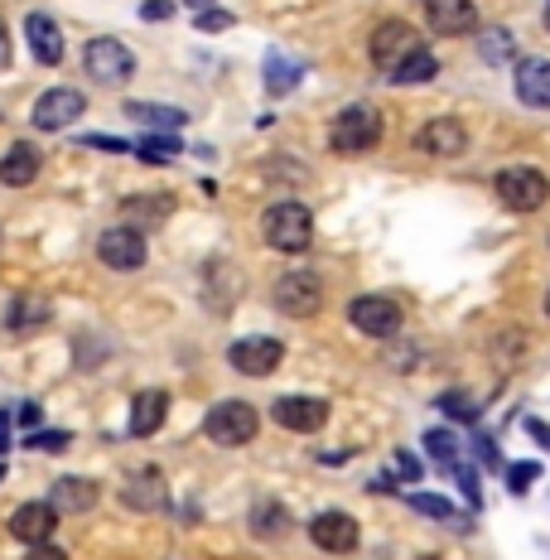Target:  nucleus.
Masks as SVG:
<instances>
[{
  "mask_svg": "<svg viewBox=\"0 0 550 560\" xmlns=\"http://www.w3.org/2000/svg\"><path fill=\"white\" fill-rule=\"evenodd\" d=\"M377 140H382V112L367 107V102L338 112V121L329 131V145L338 150V155H362V150H372Z\"/></svg>",
  "mask_w": 550,
  "mask_h": 560,
  "instance_id": "f257e3e1",
  "label": "nucleus"
},
{
  "mask_svg": "<svg viewBox=\"0 0 550 560\" xmlns=\"http://www.w3.org/2000/svg\"><path fill=\"white\" fill-rule=\"evenodd\" d=\"M261 228H266V242H271L276 252H290V256L304 252V247L314 242V218H309V208H304V203H290V198H285V203H276L271 213H266Z\"/></svg>",
  "mask_w": 550,
  "mask_h": 560,
  "instance_id": "f03ea898",
  "label": "nucleus"
},
{
  "mask_svg": "<svg viewBox=\"0 0 550 560\" xmlns=\"http://www.w3.org/2000/svg\"><path fill=\"white\" fill-rule=\"evenodd\" d=\"M493 189H498V198L512 208V213H536V208L550 198V179L541 170H531V165H512V170H502L493 179Z\"/></svg>",
  "mask_w": 550,
  "mask_h": 560,
  "instance_id": "7ed1b4c3",
  "label": "nucleus"
},
{
  "mask_svg": "<svg viewBox=\"0 0 550 560\" xmlns=\"http://www.w3.org/2000/svg\"><path fill=\"white\" fill-rule=\"evenodd\" d=\"M256 430H261V416H256L247 401H222V406H213V411H208V420H203V435L213 440V445H227V450L247 445Z\"/></svg>",
  "mask_w": 550,
  "mask_h": 560,
  "instance_id": "20e7f679",
  "label": "nucleus"
},
{
  "mask_svg": "<svg viewBox=\"0 0 550 560\" xmlns=\"http://www.w3.org/2000/svg\"><path fill=\"white\" fill-rule=\"evenodd\" d=\"M425 44H420V30L406 25V20H386V25L372 30V63L382 68V73H391V68H401L411 54H420Z\"/></svg>",
  "mask_w": 550,
  "mask_h": 560,
  "instance_id": "39448f33",
  "label": "nucleus"
},
{
  "mask_svg": "<svg viewBox=\"0 0 550 560\" xmlns=\"http://www.w3.org/2000/svg\"><path fill=\"white\" fill-rule=\"evenodd\" d=\"M276 305L290 314V319H309V314L324 310V280L309 271H290L276 280Z\"/></svg>",
  "mask_w": 550,
  "mask_h": 560,
  "instance_id": "423d86ee",
  "label": "nucleus"
},
{
  "mask_svg": "<svg viewBox=\"0 0 550 560\" xmlns=\"http://www.w3.org/2000/svg\"><path fill=\"white\" fill-rule=\"evenodd\" d=\"M348 319H353V329L358 334H367V338H391L396 329H401V305L396 300H386V295H362L348 305Z\"/></svg>",
  "mask_w": 550,
  "mask_h": 560,
  "instance_id": "0eeeda50",
  "label": "nucleus"
},
{
  "mask_svg": "<svg viewBox=\"0 0 550 560\" xmlns=\"http://www.w3.org/2000/svg\"><path fill=\"white\" fill-rule=\"evenodd\" d=\"M285 358V343L280 338H242V343L227 348V363L242 372V377H271Z\"/></svg>",
  "mask_w": 550,
  "mask_h": 560,
  "instance_id": "6e6552de",
  "label": "nucleus"
},
{
  "mask_svg": "<svg viewBox=\"0 0 550 560\" xmlns=\"http://www.w3.org/2000/svg\"><path fill=\"white\" fill-rule=\"evenodd\" d=\"M87 112V97L73 88H49L39 102H34V126L39 131H63V126H73L78 116Z\"/></svg>",
  "mask_w": 550,
  "mask_h": 560,
  "instance_id": "1a4fd4ad",
  "label": "nucleus"
},
{
  "mask_svg": "<svg viewBox=\"0 0 550 560\" xmlns=\"http://www.w3.org/2000/svg\"><path fill=\"white\" fill-rule=\"evenodd\" d=\"M87 73L97 78V83H126V78L136 73V58L126 49L121 39H92L87 44Z\"/></svg>",
  "mask_w": 550,
  "mask_h": 560,
  "instance_id": "9d476101",
  "label": "nucleus"
},
{
  "mask_svg": "<svg viewBox=\"0 0 550 560\" xmlns=\"http://www.w3.org/2000/svg\"><path fill=\"white\" fill-rule=\"evenodd\" d=\"M271 416H276V425L295 430V435H314L329 420V401H319V396H280Z\"/></svg>",
  "mask_w": 550,
  "mask_h": 560,
  "instance_id": "9b49d317",
  "label": "nucleus"
},
{
  "mask_svg": "<svg viewBox=\"0 0 550 560\" xmlns=\"http://www.w3.org/2000/svg\"><path fill=\"white\" fill-rule=\"evenodd\" d=\"M97 256L112 271H136V266H145V237L136 228H112V232H102Z\"/></svg>",
  "mask_w": 550,
  "mask_h": 560,
  "instance_id": "f8f14e48",
  "label": "nucleus"
},
{
  "mask_svg": "<svg viewBox=\"0 0 550 560\" xmlns=\"http://www.w3.org/2000/svg\"><path fill=\"white\" fill-rule=\"evenodd\" d=\"M309 536L319 551L329 556H348L358 546V522L348 517V512H319V517L309 522Z\"/></svg>",
  "mask_w": 550,
  "mask_h": 560,
  "instance_id": "ddd939ff",
  "label": "nucleus"
},
{
  "mask_svg": "<svg viewBox=\"0 0 550 560\" xmlns=\"http://www.w3.org/2000/svg\"><path fill=\"white\" fill-rule=\"evenodd\" d=\"M416 145L425 150V155L454 160V155H464V150H468V131H464L459 121H454V116H435V121H425V126H420Z\"/></svg>",
  "mask_w": 550,
  "mask_h": 560,
  "instance_id": "4468645a",
  "label": "nucleus"
},
{
  "mask_svg": "<svg viewBox=\"0 0 550 560\" xmlns=\"http://www.w3.org/2000/svg\"><path fill=\"white\" fill-rule=\"evenodd\" d=\"M478 10L473 0H430V30L440 39H454V34H473Z\"/></svg>",
  "mask_w": 550,
  "mask_h": 560,
  "instance_id": "2eb2a0df",
  "label": "nucleus"
},
{
  "mask_svg": "<svg viewBox=\"0 0 550 560\" xmlns=\"http://www.w3.org/2000/svg\"><path fill=\"white\" fill-rule=\"evenodd\" d=\"M54 527H58V512L49 503H25V508H15V517H10V536H20L25 546L49 541Z\"/></svg>",
  "mask_w": 550,
  "mask_h": 560,
  "instance_id": "dca6fc26",
  "label": "nucleus"
},
{
  "mask_svg": "<svg viewBox=\"0 0 550 560\" xmlns=\"http://www.w3.org/2000/svg\"><path fill=\"white\" fill-rule=\"evenodd\" d=\"M517 97L536 112H550V58H522L517 63Z\"/></svg>",
  "mask_w": 550,
  "mask_h": 560,
  "instance_id": "f3484780",
  "label": "nucleus"
},
{
  "mask_svg": "<svg viewBox=\"0 0 550 560\" xmlns=\"http://www.w3.org/2000/svg\"><path fill=\"white\" fill-rule=\"evenodd\" d=\"M39 150L30 145V140H20V145L5 150V160H0V184L5 189H25V184H34V174H39Z\"/></svg>",
  "mask_w": 550,
  "mask_h": 560,
  "instance_id": "a211bd4d",
  "label": "nucleus"
},
{
  "mask_svg": "<svg viewBox=\"0 0 550 560\" xmlns=\"http://www.w3.org/2000/svg\"><path fill=\"white\" fill-rule=\"evenodd\" d=\"M102 498V488L92 478H58L54 493H49V508L54 512H92Z\"/></svg>",
  "mask_w": 550,
  "mask_h": 560,
  "instance_id": "6ab92c4d",
  "label": "nucleus"
},
{
  "mask_svg": "<svg viewBox=\"0 0 550 560\" xmlns=\"http://www.w3.org/2000/svg\"><path fill=\"white\" fill-rule=\"evenodd\" d=\"M121 498H126V508H136V512H160L169 493H165V478H160V469H136Z\"/></svg>",
  "mask_w": 550,
  "mask_h": 560,
  "instance_id": "aec40b11",
  "label": "nucleus"
},
{
  "mask_svg": "<svg viewBox=\"0 0 550 560\" xmlns=\"http://www.w3.org/2000/svg\"><path fill=\"white\" fill-rule=\"evenodd\" d=\"M174 213V198L169 194H131L121 203V218H126V228H150V223H165V218Z\"/></svg>",
  "mask_w": 550,
  "mask_h": 560,
  "instance_id": "412c9836",
  "label": "nucleus"
},
{
  "mask_svg": "<svg viewBox=\"0 0 550 560\" xmlns=\"http://www.w3.org/2000/svg\"><path fill=\"white\" fill-rule=\"evenodd\" d=\"M25 39H30V49L39 63H63V34H58V25L49 15H30L25 20Z\"/></svg>",
  "mask_w": 550,
  "mask_h": 560,
  "instance_id": "4be33fe9",
  "label": "nucleus"
},
{
  "mask_svg": "<svg viewBox=\"0 0 550 560\" xmlns=\"http://www.w3.org/2000/svg\"><path fill=\"white\" fill-rule=\"evenodd\" d=\"M165 416H169V396L165 392H140L136 406H131V435L136 440L155 435V430L165 425Z\"/></svg>",
  "mask_w": 550,
  "mask_h": 560,
  "instance_id": "5701e85b",
  "label": "nucleus"
},
{
  "mask_svg": "<svg viewBox=\"0 0 550 560\" xmlns=\"http://www.w3.org/2000/svg\"><path fill=\"white\" fill-rule=\"evenodd\" d=\"M44 324H49V300L25 295V300H15V305L5 310V329L10 334H34V329H44Z\"/></svg>",
  "mask_w": 550,
  "mask_h": 560,
  "instance_id": "b1692460",
  "label": "nucleus"
},
{
  "mask_svg": "<svg viewBox=\"0 0 550 560\" xmlns=\"http://www.w3.org/2000/svg\"><path fill=\"white\" fill-rule=\"evenodd\" d=\"M126 116L160 126V131H179V126H189V116H184L179 107H155V102H126Z\"/></svg>",
  "mask_w": 550,
  "mask_h": 560,
  "instance_id": "393cba45",
  "label": "nucleus"
},
{
  "mask_svg": "<svg viewBox=\"0 0 550 560\" xmlns=\"http://www.w3.org/2000/svg\"><path fill=\"white\" fill-rule=\"evenodd\" d=\"M440 73V58L430 54V49H420L411 54L401 68H391V83H401V88H411V83H430V78Z\"/></svg>",
  "mask_w": 550,
  "mask_h": 560,
  "instance_id": "a878e982",
  "label": "nucleus"
},
{
  "mask_svg": "<svg viewBox=\"0 0 550 560\" xmlns=\"http://www.w3.org/2000/svg\"><path fill=\"white\" fill-rule=\"evenodd\" d=\"M300 73H304V68L295 63V58H285V54H266V88H271L276 97H285V92L300 83Z\"/></svg>",
  "mask_w": 550,
  "mask_h": 560,
  "instance_id": "bb28decb",
  "label": "nucleus"
},
{
  "mask_svg": "<svg viewBox=\"0 0 550 560\" xmlns=\"http://www.w3.org/2000/svg\"><path fill=\"white\" fill-rule=\"evenodd\" d=\"M512 34L507 30H483L478 34V54H483V63H512Z\"/></svg>",
  "mask_w": 550,
  "mask_h": 560,
  "instance_id": "cd10ccee",
  "label": "nucleus"
},
{
  "mask_svg": "<svg viewBox=\"0 0 550 560\" xmlns=\"http://www.w3.org/2000/svg\"><path fill=\"white\" fill-rule=\"evenodd\" d=\"M425 450H430V459H440V464H449V469H459V445H454L449 430H430V435H425Z\"/></svg>",
  "mask_w": 550,
  "mask_h": 560,
  "instance_id": "c85d7f7f",
  "label": "nucleus"
},
{
  "mask_svg": "<svg viewBox=\"0 0 550 560\" xmlns=\"http://www.w3.org/2000/svg\"><path fill=\"white\" fill-rule=\"evenodd\" d=\"M251 527L261 532V536H266V532L276 536V532H285V527H290V517H285V512H280L276 503H261V508H256V517H251Z\"/></svg>",
  "mask_w": 550,
  "mask_h": 560,
  "instance_id": "c756f323",
  "label": "nucleus"
},
{
  "mask_svg": "<svg viewBox=\"0 0 550 560\" xmlns=\"http://www.w3.org/2000/svg\"><path fill=\"white\" fill-rule=\"evenodd\" d=\"M411 508L416 512H425V517H454V503H449V498H430V493H411Z\"/></svg>",
  "mask_w": 550,
  "mask_h": 560,
  "instance_id": "7c9ffc66",
  "label": "nucleus"
},
{
  "mask_svg": "<svg viewBox=\"0 0 550 560\" xmlns=\"http://www.w3.org/2000/svg\"><path fill=\"white\" fill-rule=\"evenodd\" d=\"M536 474H541V469H536V464H512V469H507V488H512V493H531V483H536Z\"/></svg>",
  "mask_w": 550,
  "mask_h": 560,
  "instance_id": "2f4dec72",
  "label": "nucleus"
},
{
  "mask_svg": "<svg viewBox=\"0 0 550 560\" xmlns=\"http://www.w3.org/2000/svg\"><path fill=\"white\" fill-rule=\"evenodd\" d=\"M440 406H444V411H449L454 420H478V406L468 401L464 392H449V396H440Z\"/></svg>",
  "mask_w": 550,
  "mask_h": 560,
  "instance_id": "473e14b6",
  "label": "nucleus"
},
{
  "mask_svg": "<svg viewBox=\"0 0 550 560\" xmlns=\"http://www.w3.org/2000/svg\"><path fill=\"white\" fill-rule=\"evenodd\" d=\"M227 25H232L227 10H208V15H198V30H203V34H218V30H227Z\"/></svg>",
  "mask_w": 550,
  "mask_h": 560,
  "instance_id": "72a5a7b5",
  "label": "nucleus"
},
{
  "mask_svg": "<svg viewBox=\"0 0 550 560\" xmlns=\"http://www.w3.org/2000/svg\"><path fill=\"white\" fill-rule=\"evenodd\" d=\"M68 435L63 430H44V435H30V450H63Z\"/></svg>",
  "mask_w": 550,
  "mask_h": 560,
  "instance_id": "f704fd0d",
  "label": "nucleus"
},
{
  "mask_svg": "<svg viewBox=\"0 0 550 560\" xmlns=\"http://www.w3.org/2000/svg\"><path fill=\"white\" fill-rule=\"evenodd\" d=\"M140 15H145V20H169L174 5H169V0H145V5H140Z\"/></svg>",
  "mask_w": 550,
  "mask_h": 560,
  "instance_id": "c9c22d12",
  "label": "nucleus"
},
{
  "mask_svg": "<svg viewBox=\"0 0 550 560\" xmlns=\"http://www.w3.org/2000/svg\"><path fill=\"white\" fill-rule=\"evenodd\" d=\"M25 560H68V551H63V546H49V541H39V546H34V551H30Z\"/></svg>",
  "mask_w": 550,
  "mask_h": 560,
  "instance_id": "e433bc0d",
  "label": "nucleus"
},
{
  "mask_svg": "<svg viewBox=\"0 0 550 560\" xmlns=\"http://www.w3.org/2000/svg\"><path fill=\"white\" fill-rule=\"evenodd\" d=\"M396 469H401V478H420V464H416V454H396Z\"/></svg>",
  "mask_w": 550,
  "mask_h": 560,
  "instance_id": "4c0bfd02",
  "label": "nucleus"
},
{
  "mask_svg": "<svg viewBox=\"0 0 550 560\" xmlns=\"http://www.w3.org/2000/svg\"><path fill=\"white\" fill-rule=\"evenodd\" d=\"M526 430H531V435H536V445L550 450V425H541V420H526Z\"/></svg>",
  "mask_w": 550,
  "mask_h": 560,
  "instance_id": "58836bf2",
  "label": "nucleus"
},
{
  "mask_svg": "<svg viewBox=\"0 0 550 560\" xmlns=\"http://www.w3.org/2000/svg\"><path fill=\"white\" fill-rule=\"evenodd\" d=\"M10 68V34H5V25H0V73Z\"/></svg>",
  "mask_w": 550,
  "mask_h": 560,
  "instance_id": "ea45409f",
  "label": "nucleus"
},
{
  "mask_svg": "<svg viewBox=\"0 0 550 560\" xmlns=\"http://www.w3.org/2000/svg\"><path fill=\"white\" fill-rule=\"evenodd\" d=\"M5 445H10V416L0 411V450H5Z\"/></svg>",
  "mask_w": 550,
  "mask_h": 560,
  "instance_id": "a19ab883",
  "label": "nucleus"
},
{
  "mask_svg": "<svg viewBox=\"0 0 550 560\" xmlns=\"http://www.w3.org/2000/svg\"><path fill=\"white\" fill-rule=\"evenodd\" d=\"M546 30H550V5H546Z\"/></svg>",
  "mask_w": 550,
  "mask_h": 560,
  "instance_id": "79ce46f5",
  "label": "nucleus"
},
{
  "mask_svg": "<svg viewBox=\"0 0 550 560\" xmlns=\"http://www.w3.org/2000/svg\"><path fill=\"white\" fill-rule=\"evenodd\" d=\"M189 5H208V0H189Z\"/></svg>",
  "mask_w": 550,
  "mask_h": 560,
  "instance_id": "37998d69",
  "label": "nucleus"
},
{
  "mask_svg": "<svg viewBox=\"0 0 550 560\" xmlns=\"http://www.w3.org/2000/svg\"><path fill=\"white\" fill-rule=\"evenodd\" d=\"M546 314H550V295H546Z\"/></svg>",
  "mask_w": 550,
  "mask_h": 560,
  "instance_id": "c03bdc74",
  "label": "nucleus"
},
{
  "mask_svg": "<svg viewBox=\"0 0 550 560\" xmlns=\"http://www.w3.org/2000/svg\"><path fill=\"white\" fill-rule=\"evenodd\" d=\"M0 478H5V464H0Z\"/></svg>",
  "mask_w": 550,
  "mask_h": 560,
  "instance_id": "a18cd8bd",
  "label": "nucleus"
},
{
  "mask_svg": "<svg viewBox=\"0 0 550 560\" xmlns=\"http://www.w3.org/2000/svg\"><path fill=\"white\" fill-rule=\"evenodd\" d=\"M425 560H435V556H425Z\"/></svg>",
  "mask_w": 550,
  "mask_h": 560,
  "instance_id": "49530a36",
  "label": "nucleus"
},
{
  "mask_svg": "<svg viewBox=\"0 0 550 560\" xmlns=\"http://www.w3.org/2000/svg\"><path fill=\"white\" fill-rule=\"evenodd\" d=\"M425 5H430V0H425Z\"/></svg>",
  "mask_w": 550,
  "mask_h": 560,
  "instance_id": "de8ad7c7",
  "label": "nucleus"
}]
</instances>
